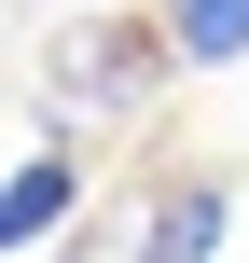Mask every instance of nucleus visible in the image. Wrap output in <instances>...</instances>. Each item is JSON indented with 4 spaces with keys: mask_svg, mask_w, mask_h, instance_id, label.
<instances>
[{
    "mask_svg": "<svg viewBox=\"0 0 249 263\" xmlns=\"http://www.w3.org/2000/svg\"><path fill=\"white\" fill-rule=\"evenodd\" d=\"M166 55L180 69H249V0H166Z\"/></svg>",
    "mask_w": 249,
    "mask_h": 263,
    "instance_id": "20e7f679",
    "label": "nucleus"
},
{
    "mask_svg": "<svg viewBox=\"0 0 249 263\" xmlns=\"http://www.w3.org/2000/svg\"><path fill=\"white\" fill-rule=\"evenodd\" d=\"M139 42H166V28H83V55H55V97L139 111V97H152V55H139Z\"/></svg>",
    "mask_w": 249,
    "mask_h": 263,
    "instance_id": "f257e3e1",
    "label": "nucleus"
},
{
    "mask_svg": "<svg viewBox=\"0 0 249 263\" xmlns=\"http://www.w3.org/2000/svg\"><path fill=\"white\" fill-rule=\"evenodd\" d=\"M69 194H83V166H69V153H28L14 194H0V250H42V236L69 222Z\"/></svg>",
    "mask_w": 249,
    "mask_h": 263,
    "instance_id": "7ed1b4c3",
    "label": "nucleus"
},
{
    "mask_svg": "<svg viewBox=\"0 0 249 263\" xmlns=\"http://www.w3.org/2000/svg\"><path fill=\"white\" fill-rule=\"evenodd\" d=\"M222 236H236V194H222V180H180V194L139 222V263H222Z\"/></svg>",
    "mask_w": 249,
    "mask_h": 263,
    "instance_id": "f03ea898",
    "label": "nucleus"
}]
</instances>
